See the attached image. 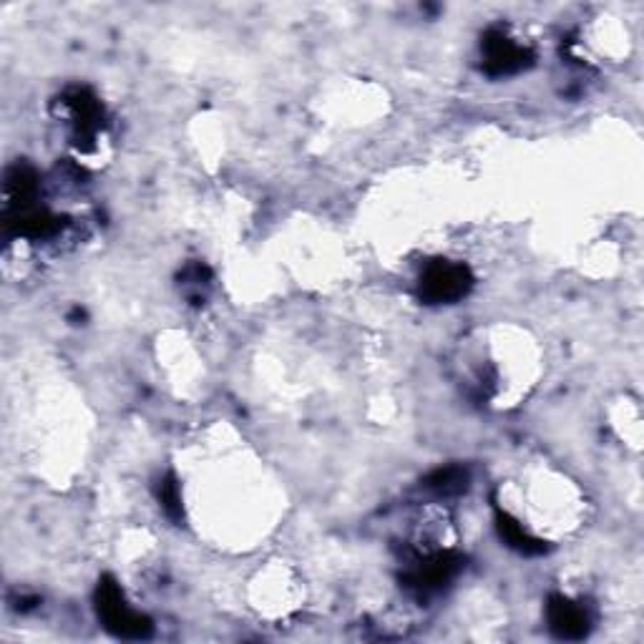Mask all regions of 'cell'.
Here are the masks:
<instances>
[{"mask_svg":"<svg viewBox=\"0 0 644 644\" xmlns=\"http://www.w3.org/2000/svg\"><path fill=\"white\" fill-rule=\"evenodd\" d=\"M97 612H99L101 622H104L106 630L114 632L116 637H124V640L151 637V630H154L151 622L146 620L144 614L128 609L122 587H118V584L111 577H104L99 581Z\"/></svg>","mask_w":644,"mask_h":644,"instance_id":"obj_1","label":"cell"},{"mask_svg":"<svg viewBox=\"0 0 644 644\" xmlns=\"http://www.w3.org/2000/svg\"><path fill=\"white\" fill-rule=\"evenodd\" d=\"M471 285H474V278H471L466 264L443 260L428 264L423 278H420L418 292L420 300L428 305H449L466 297Z\"/></svg>","mask_w":644,"mask_h":644,"instance_id":"obj_2","label":"cell"},{"mask_svg":"<svg viewBox=\"0 0 644 644\" xmlns=\"http://www.w3.org/2000/svg\"><path fill=\"white\" fill-rule=\"evenodd\" d=\"M461 569V560L453 554H436L428 556V560H418L410 566L406 577L408 589L418 591V595H433V591H441L445 584L456 577Z\"/></svg>","mask_w":644,"mask_h":644,"instance_id":"obj_3","label":"cell"},{"mask_svg":"<svg viewBox=\"0 0 644 644\" xmlns=\"http://www.w3.org/2000/svg\"><path fill=\"white\" fill-rule=\"evenodd\" d=\"M531 64L527 48H521L501 31H492L484 41V68L488 76H511Z\"/></svg>","mask_w":644,"mask_h":644,"instance_id":"obj_4","label":"cell"},{"mask_svg":"<svg viewBox=\"0 0 644 644\" xmlns=\"http://www.w3.org/2000/svg\"><path fill=\"white\" fill-rule=\"evenodd\" d=\"M546 620H549V630H552L560 640H584L589 634V614L584 612V607H579L572 599H566L562 595H554L549 599L546 605Z\"/></svg>","mask_w":644,"mask_h":644,"instance_id":"obj_5","label":"cell"},{"mask_svg":"<svg viewBox=\"0 0 644 644\" xmlns=\"http://www.w3.org/2000/svg\"><path fill=\"white\" fill-rule=\"evenodd\" d=\"M64 104L71 109V118L76 128H79V136H93L101 126V106L93 93L86 89H74L66 93Z\"/></svg>","mask_w":644,"mask_h":644,"instance_id":"obj_6","label":"cell"},{"mask_svg":"<svg viewBox=\"0 0 644 644\" xmlns=\"http://www.w3.org/2000/svg\"><path fill=\"white\" fill-rule=\"evenodd\" d=\"M496 529H499V534H501V539L506 541V544H509L511 549H517V552H521V554L534 556V554H544L546 552L544 541L527 534L521 523L513 517H509L506 511H501V509L496 511Z\"/></svg>","mask_w":644,"mask_h":644,"instance_id":"obj_7","label":"cell"},{"mask_svg":"<svg viewBox=\"0 0 644 644\" xmlns=\"http://www.w3.org/2000/svg\"><path fill=\"white\" fill-rule=\"evenodd\" d=\"M426 488L436 496H459L468 488V471L461 466L438 468L426 478Z\"/></svg>","mask_w":644,"mask_h":644,"instance_id":"obj_8","label":"cell"},{"mask_svg":"<svg viewBox=\"0 0 644 644\" xmlns=\"http://www.w3.org/2000/svg\"><path fill=\"white\" fill-rule=\"evenodd\" d=\"M159 501L171 519H182V496H179V486L174 478H165L159 484Z\"/></svg>","mask_w":644,"mask_h":644,"instance_id":"obj_9","label":"cell"}]
</instances>
